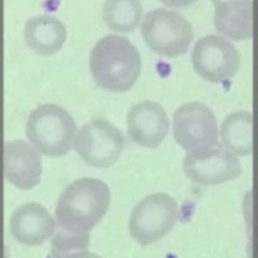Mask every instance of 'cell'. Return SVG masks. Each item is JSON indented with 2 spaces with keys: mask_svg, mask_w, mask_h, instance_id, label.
I'll list each match as a JSON object with an SVG mask.
<instances>
[{
  "mask_svg": "<svg viewBox=\"0 0 258 258\" xmlns=\"http://www.w3.org/2000/svg\"><path fill=\"white\" fill-rule=\"evenodd\" d=\"M111 193L105 182L82 178L69 185L55 209L59 229L74 234H90L108 212Z\"/></svg>",
  "mask_w": 258,
  "mask_h": 258,
  "instance_id": "cell-1",
  "label": "cell"
},
{
  "mask_svg": "<svg viewBox=\"0 0 258 258\" xmlns=\"http://www.w3.org/2000/svg\"><path fill=\"white\" fill-rule=\"evenodd\" d=\"M90 69L100 88L114 93L126 92L141 75V53L125 37L107 35L91 51Z\"/></svg>",
  "mask_w": 258,
  "mask_h": 258,
  "instance_id": "cell-2",
  "label": "cell"
},
{
  "mask_svg": "<svg viewBox=\"0 0 258 258\" xmlns=\"http://www.w3.org/2000/svg\"><path fill=\"white\" fill-rule=\"evenodd\" d=\"M27 138L38 152L53 158L67 155L73 149L77 124L60 106L47 103L37 107L27 121Z\"/></svg>",
  "mask_w": 258,
  "mask_h": 258,
  "instance_id": "cell-3",
  "label": "cell"
},
{
  "mask_svg": "<svg viewBox=\"0 0 258 258\" xmlns=\"http://www.w3.org/2000/svg\"><path fill=\"white\" fill-rule=\"evenodd\" d=\"M141 34L153 52L166 58L187 53L194 38L188 21L178 12L165 9L154 10L145 17Z\"/></svg>",
  "mask_w": 258,
  "mask_h": 258,
  "instance_id": "cell-4",
  "label": "cell"
},
{
  "mask_svg": "<svg viewBox=\"0 0 258 258\" xmlns=\"http://www.w3.org/2000/svg\"><path fill=\"white\" fill-rule=\"evenodd\" d=\"M179 217L178 204L167 194H153L135 206L129 232L141 245L158 242L173 229Z\"/></svg>",
  "mask_w": 258,
  "mask_h": 258,
  "instance_id": "cell-5",
  "label": "cell"
},
{
  "mask_svg": "<svg viewBox=\"0 0 258 258\" xmlns=\"http://www.w3.org/2000/svg\"><path fill=\"white\" fill-rule=\"evenodd\" d=\"M122 133L109 120L97 118L82 126L75 149L85 163L96 168L114 165L123 151Z\"/></svg>",
  "mask_w": 258,
  "mask_h": 258,
  "instance_id": "cell-6",
  "label": "cell"
},
{
  "mask_svg": "<svg viewBox=\"0 0 258 258\" xmlns=\"http://www.w3.org/2000/svg\"><path fill=\"white\" fill-rule=\"evenodd\" d=\"M173 135L176 143L188 153L216 147L217 119L203 103H184L174 114Z\"/></svg>",
  "mask_w": 258,
  "mask_h": 258,
  "instance_id": "cell-7",
  "label": "cell"
},
{
  "mask_svg": "<svg viewBox=\"0 0 258 258\" xmlns=\"http://www.w3.org/2000/svg\"><path fill=\"white\" fill-rule=\"evenodd\" d=\"M194 69L203 80L220 84L234 77L240 68V53L234 45L219 35H207L194 47Z\"/></svg>",
  "mask_w": 258,
  "mask_h": 258,
  "instance_id": "cell-8",
  "label": "cell"
},
{
  "mask_svg": "<svg viewBox=\"0 0 258 258\" xmlns=\"http://www.w3.org/2000/svg\"><path fill=\"white\" fill-rule=\"evenodd\" d=\"M182 168L188 178L203 186L232 181L243 173L238 157L219 145L188 153Z\"/></svg>",
  "mask_w": 258,
  "mask_h": 258,
  "instance_id": "cell-9",
  "label": "cell"
},
{
  "mask_svg": "<svg viewBox=\"0 0 258 258\" xmlns=\"http://www.w3.org/2000/svg\"><path fill=\"white\" fill-rule=\"evenodd\" d=\"M126 122L133 141L149 149L159 147L170 129L166 111L153 101H143L133 106L126 115Z\"/></svg>",
  "mask_w": 258,
  "mask_h": 258,
  "instance_id": "cell-10",
  "label": "cell"
},
{
  "mask_svg": "<svg viewBox=\"0 0 258 258\" xmlns=\"http://www.w3.org/2000/svg\"><path fill=\"white\" fill-rule=\"evenodd\" d=\"M4 170L6 179L12 184L22 190H28L41 182V157L24 141H6Z\"/></svg>",
  "mask_w": 258,
  "mask_h": 258,
  "instance_id": "cell-11",
  "label": "cell"
},
{
  "mask_svg": "<svg viewBox=\"0 0 258 258\" xmlns=\"http://www.w3.org/2000/svg\"><path fill=\"white\" fill-rule=\"evenodd\" d=\"M55 226L47 209L36 203L21 206L11 220L13 237L28 246H38L49 239L54 233Z\"/></svg>",
  "mask_w": 258,
  "mask_h": 258,
  "instance_id": "cell-12",
  "label": "cell"
},
{
  "mask_svg": "<svg viewBox=\"0 0 258 258\" xmlns=\"http://www.w3.org/2000/svg\"><path fill=\"white\" fill-rule=\"evenodd\" d=\"M214 26L218 32L233 41L249 40L253 36L251 0H212Z\"/></svg>",
  "mask_w": 258,
  "mask_h": 258,
  "instance_id": "cell-13",
  "label": "cell"
},
{
  "mask_svg": "<svg viewBox=\"0 0 258 258\" xmlns=\"http://www.w3.org/2000/svg\"><path fill=\"white\" fill-rule=\"evenodd\" d=\"M68 32L60 21L49 16H39L27 22L24 39L40 55H52L61 49Z\"/></svg>",
  "mask_w": 258,
  "mask_h": 258,
  "instance_id": "cell-14",
  "label": "cell"
},
{
  "mask_svg": "<svg viewBox=\"0 0 258 258\" xmlns=\"http://www.w3.org/2000/svg\"><path fill=\"white\" fill-rule=\"evenodd\" d=\"M224 147L235 155L248 156L253 151V118L249 111L233 112L221 124Z\"/></svg>",
  "mask_w": 258,
  "mask_h": 258,
  "instance_id": "cell-15",
  "label": "cell"
},
{
  "mask_svg": "<svg viewBox=\"0 0 258 258\" xmlns=\"http://www.w3.org/2000/svg\"><path fill=\"white\" fill-rule=\"evenodd\" d=\"M143 14L141 0H106L103 19L109 29L128 34L136 30Z\"/></svg>",
  "mask_w": 258,
  "mask_h": 258,
  "instance_id": "cell-16",
  "label": "cell"
},
{
  "mask_svg": "<svg viewBox=\"0 0 258 258\" xmlns=\"http://www.w3.org/2000/svg\"><path fill=\"white\" fill-rule=\"evenodd\" d=\"M90 234H74L58 229L53 237L51 258H63L79 249H87Z\"/></svg>",
  "mask_w": 258,
  "mask_h": 258,
  "instance_id": "cell-17",
  "label": "cell"
},
{
  "mask_svg": "<svg viewBox=\"0 0 258 258\" xmlns=\"http://www.w3.org/2000/svg\"><path fill=\"white\" fill-rule=\"evenodd\" d=\"M162 3L169 7L174 8H186L193 5L197 0H160Z\"/></svg>",
  "mask_w": 258,
  "mask_h": 258,
  "instance_id": "cell-18",
  "label": "cell"
},
{
  "mask_svg": "<svg viewBox=\"0 0 258 258\" xmlns=\"http://www.w3.org/2000/svg\"><path fill=\"white\" fill-rule=\"evenodd\" d=\"M63 258H102L97 254L91 253L87 249H79L77 251L71 253L69 255H66Z\"/></svg>",
  "mask_w": 258,
  "mask_h": 258,
  "instance_id": "cell-19",
  "label": "cell"
}]
</instances>
